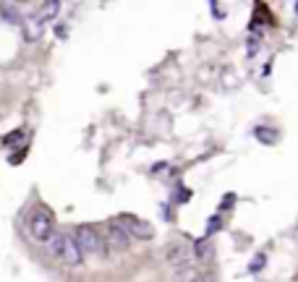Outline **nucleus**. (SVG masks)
Instances as JSON below:
<instances>
[{"mask_svg": "<svg viewBox=\"0 0 298 282\" xmlns=\"http://www.w3.org/2000/svg\"><path fill=\"white\" fill-rule=\"evenodd\" d=\"M63 238H66V232H55L52 238H50V251H52V256H60V248H63Z\"/></svg>", "mask_w": 298, "mask_h": 282, "instance_id": "nucleus-14", "label": "nucleus"}, {"mask_svg": "<svg viewBox=\"0 0 298 282\" xmlns=\"http://www.w3.org/2000/svg\"><path fill=\"white\" fill-rule=\"evenodd\" d=\"M105 243H108V251H112V254H123L126 248H128V232H126V228L120 225L118 220L108 222V228H105Z\"/></svg>", "mask_w": 298, "mask_h": 282, "instance_id": "nucleus-4", "label": "nucleus"}, {"mask_svg": "<svg viewBox=\"0 0 298 282\" xmlns=\"http://www.w3.org/2000/svg\"><path fill=\"white\" fill-rule=\"evenodd\" d=\"M254 136L262 141V144H274V141L280 138V134L274 131V128H264V126H259L256 131H254Z\"/></svg>", "mask_w": 298, "mask_h": 282, "instance_id": "nucleus-10", "label": "nucleus"}, {"mask_svg": "<svg viewBox=\"0 0 298 282\" xmlns=\"http://www.w3.org/2000/svg\"><path fill=\"white\" fill-rule=\"evenodd\" d=\"M0 18L8 21V24H18V26H24V16H21V10L16 6H10V3H3L0 6Z\"/></svg>", "mask_w": 298, "mask_h": 282, "instance_id": "nucleus-7", "label": "nucleus"}, {"mask_svg": "<svg viewBox=\"0 0 298 282\" xmlns=\"http://www.w3.org/2000/svg\"><path fill=\"white\" fill-rule=\"evenodd\" d=\"M58 258H60L66 266H71V269L84 264V251H82V246H78L76 235H66V238H63V248H60V256Z\"/></svg>", "mask_w": 298, "mask_h": 282, "instance_id": "nucleus-5", "label": "nucleus"}, {"mask_svg": "<svg viewBox=\"0 0 298 282\" xmlns=\"http://www.w3.org/2000/svg\"><path fill=\"white\" fill-rule=\"evenodd\" d=\"M120 225L126 228V232L134 235V238H142V240H152L154 238V228L144 220H136V217H120L118 220Z\"/></svg>", "mask_w": 298, "mask_h": 282, "instance_id": "nucleus-6", "label": "nucleus"}, {"mask_svg": "<svg viewBox=\"0 0 298 282\" xmlns=\"http://www.w3.org/2000/svg\"><path fill=\"white\" fill-rule=\"evenodd\" d=\"M26 230L37 243H50V238L55 235V220L50 214V209L34 206L26 217Z\"/></svg>", "mask_w": 298, "mask_h": 282, "instance_id": "nucleus-1", "label": "nucleus"}, {"mask_svg": "<svg viewBox=\"0 0 298 282\" xmlns=\"http://www.w3.org/2000/svg\"><path fill=\"white\" fill-rule=\"evenodd\" d=\"M24 40L26 42H34V40H40V34H42V21L37 18V16H32V18H26L24 21Z\"/></svg>", "mask_w": 298, "mask_h": 282, "instance_id": "nucleus-8", "label": "nucleus"}, {"mask_svg": "<svg viewBox=\"0 0 298 282\" xmlns=\"http://www.w3.org/2000/svg\"><path fill=\"white\" fill-rule=\"evenodd\" d=\"M199 280V274L194 272V269L188 266V269H180V272L176 274V282H196Z\"/></svg>", "mask_w": 298, "mask_h": 282, "instance_id": "nucleus-15", "label": "nucleus"}, {"mask_svg": "<svg viewBox=\"0 0 298 282\" xmlns=\"http://www.w3.org/2000/svg\"><path fill=\"white\" fill-rule=\"evenodd\" d=\"M210 10H212V16H214L217 21H222V18L228 16V10H222V6H220V3H214V0L210 3Z\"/></svg>", "mask_w": 298, "mask_h": 282, "instance_id": "nucleus-17", "label": "nucleus"}, {"mask_svg": "<svg viewBox=\"0 0 298 282\" xmlns=\"http://www.w3.org/2000/svg\"><path fill=\"white\" fill-rule=\"evenodd\" d=\"M76 240L78 246H82V251L89 254V256H105L108 254V243L105 238L100 235L97 228H92V225H78L76 230Z\"/></svg>", "mask_w": 298, "mask_h": 282, "instance_id": "nucleus-2", "label": "nucleus"}, {"mask_svg": "<svg viewBox=\"0 0 298 282\" xmlns=\"http://www.w3.org/2000/svg\"><path fill=\"white\" fill-rule=\"evenodd\" d=\"M60 14V3H58V0H50V3H44L42 8H40V21H50V18H55V16H58Z\"/></svg>", "mask_w": 298, "mask_h": 282, "instance_id": "nucleus-9", "label": "nucleus"}, {"mask_svg": "<svg viewBox=\"0 0 298 282\" xmlns=\"http://www.w3.org/2000/svg\"><path fill=\"white\" fill-rule=\"evenodd\" d=\"M264 264H267V256H264V254H256L254 258H251V264H248V272H251V274L262 272V269H264Z\"/></svg>", "mask_w": 298, "mask_h": 282, "instance_id": "nucleus-12", "label": "nucleus"}, {"mask_svg": "<svg viewBox=\"0 0 298 282\" xmlns=\"http://www.w3.org/2000/svg\"><path fill=\"white\" fill-rule=\"evenodd\" d=\"M55 37H60V40H66L68 34H66V26H55Z\"/></svg>", "mask_w": 298, "mask_h": 282, "instance_id": "nucleus-21", "label": "nucleus"}, {"mask_svg": "<svg viewBox=\"0 0 298 282\" xmlns=\"http://www.w3.org/2000/svg\"><path fill=\"white\" fill-rule=\"evenodd\" d=\"M160 214H162V217H165L168 222H173V220H176V212H173V206H170L168 202H165L162 206H160Z\"/></svg>", "mask_w": 298, "mask_h": 282, "instance_id": "nucleus-18", "label": "nucleus"}, {"mask_svg": "<svg viewBox=\"0 0 298 282\" xmlns=\"http://www.w3.org/2000/svg\"><path fill=\"white\" fill-rule=\"evenodd\" d=\"M256 50H259V40H256V37H251V40H248V58H254Z\"/></svg>", "mask_w": 298, "mask_h": 282, "instance_id": "nucleus-20", "label": "nucleus"}, {"mask_svg": "<svg viewBox=\"0 0 298 282\" xmlns=\"http://www.w3.org/2000/svg\"><path fill=\"white\" fill-rule=\"evenodd\" d=\"M233 204H236V194H225V196H222V202H220V212L230 209Z\"/></svg>", "mask_w": 298, "mask_h": 282, "instance_id": "nucleus-19", "label": "nucleus"}, {"mask_svg": "<svg viewBox=\"0 0 298 282\" xmlns=\"http://www.w3.org/2000/svg\"><path fill=\"white\" fill-rule=\"evenodd\" d=\"M212 254V246H210V238H199L196 243H194V256H199V258H204V256H210Z\"/></svg>", "mask_w": 298, "mask_h": 282, "instance_id": "nucleus-11", "label": "nucleus"}, {"mask_svg": "<svg viewBox=\"0 0 298 282\" xmlns=\"http://www.w3.org/2000/svg\"><path fill=\"white\" fill-rule=\"evenodd\" d=\"M191 258H194V251H191L188 243H183V240L168 243V248H165V262H168L170 266H176V269H188V266H191Z\"/></svg>", "mask_w": 298, "mask_h": 282, "instance_id": "nucleus-3", "label": "nucleus"}, {"mask_svg": "<svg viewBox=\"0 0 298 282\" xmlns=\"http://www.w3.org/2000/svg\"><path fill=\"white\" fill-rule=\"evenodd\" d=\"M222 228V220H220V214H212L210 220H207V232H204V238H210V235H214L217 230Z\"/></svg>", "mask_w": 298, "mask_h": 282, "instance_id": "nucleus-13", "label": "nucleus"}, {"mask_svg": "<svg viewBox=\"0 0 298 282\" xmlns=\"http://www.w3.org/2000/svg\"><path fill=\"white\" fill-rule=\"evenodd\" d=\"M191 198V191H186V188H178V191L173 194V204H186Z\"/></svg>", "mask_w": 298, "mask_h": 282, "instance_id": "nucleus-16", "label": "nucleus"}]
</instances>
